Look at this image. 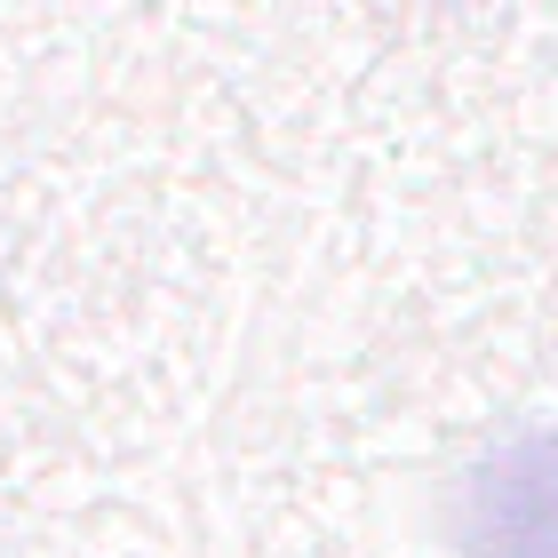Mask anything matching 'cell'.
Listing matches in <instances>:
<instances>
[{"instance_id": "cell-1", "label": "cell", "mask_w": 558, "mask_h": 558, "mask_svg": "<svg viewBox=\"0 0 558 558\" xmlns=\"http://www.w3.org/2000/svg\"><path fill=\"white\" fill-rule=\"evenodd\" d=\"M463 558H558V423L478 454L454 502Z\"/></svg>"}]
</instances>
